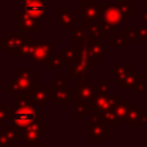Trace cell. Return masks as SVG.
<instances>
[{"instance_id":"obj_1","label":"cell","mask_w":147,"mask_h":147,"mask_svg":"<svg viewBox=\"0 0 147 147\" xmlns=\"http://www.w3.org/2000/svg\"><path fill=\"white\" fill-rule=\"evenodd\" d=\"M42 117L37 115L36 105L32 102L30 94H17L16 95V108L11 114L10 122L23 130L37 121H41Z\"/></svg>"},{"instance_id":"obj_2","label":"cell","mask_w":147,"mask_h":147,"mask_svg":"<svg viewBox=\"0 0 147 147\" xmlns=\"http://www.w3.org/2000/svg\"><path fill=\"white\" fill-rule=\"evenodd\" d=\"M37 82V77L26 68L16 69V77L10 79V83L6 85L9 93L13 95L17 94H30L33 84Z\"/></svg>"},{"instance_id":"obj_3","label":"cell","mask_w":147,"mask_h":147,"mask_svg":"<svg viewBox=\"0 0 147 147\" xmlns=\"http://www.w3.org/2000/svg\"><path fill=\"white\" fill-rule=\"evenodd\" d=\"M29 37H26L25 31H9L6 32L5 36L1 38V48L6 53H11V54H18L21 49L23 48L24 44L26 42Z\"/></svg>"},{"instance_id":"obj_4","label":"cell","mask_w":147,"mask_h":147,"mask_svg":"<svg viewBox=\"0 0 147 147\" xmlns=\"http://www.w3.org/2000/svg\"><path fill=\"white\" fill-rule=\"evenodd\" d=\"M68 78H64L61 74H59L53 83L52 91L53 98L52 103L54 106H67L70 101V94L68 88Z\"/></svg>"},{"instance_id":"obj_5","label":"cell","mask_w":147,"mask_h":147,"mask_svg":"<svg viewBox=\"0 0 147 147\" xmlns=\"http://www.w3.org/2000/svg\"><path fill=\"white\" fill-rule=\"evenodd\" d=\"M21 131V141H23L28 147H40V136L41 132L47 131V126L41 124V121H37L29 125L28 127L20 130Z\"/></svg>"},{"instance_id":"obj_6","label":"cell","mask_w":147,"mask_h":147,"mask_svg":"<svg viewBox=\"0 0 147 147\" xmlns=\"http://www.w3.org/2000/svg\"><path fill=\"white\" fill-rule=\"evenodd\" d=\"M78 15L84 21L90 22H100L102 17L101 5L96 0H84L79 1Z\"/></svg>"},{"instance_id":"obj_7","label":"cell","mask_w":147,"mask_h":147,"mask_svg":"<svg viewBox=\"0 0 147 147\" xmlns=\"http://www.w3.org/2000/svg\"><path fill=\"white\" fill-rule=\"evenodd\" d=\"M118 100H121L119 94L109 95L108 93H98L96 92L92 100L93 113H99L101 115H105L107 111L114 109V106L116 105V102Z\"/></svg>"},{"instance_id":"obj_8","label":"cell","mask_w":147,"mask_h":147,"mask_svg":"<svg viewBox=\"0 0 147 147\" xmlns=\"http://www.w3.org/2000/svg\"><path fill=\"white\" fill-rule=\"evenodd\" d=\"M21 8L31 16L42 20L48 13V5L45 0H20Z\"/></svg>"},{"instance_id":"obj_9","label":"cell","mask_w":147,"mask_h":147,"mask_svg":"<svg viewBox=\"0 0 147 147\" xmlns=\"http://www.w3.org/2000/svg\"><path fill=\"white\" fill-rule=\"evenodd\" d=\"M110 125L103 119V117L94 123H88V140L95 142L105 141L106 137L109 136Z\"/></svg>"},{"instance_id":"obj_10","label":"cell","mask_w":147,"mask_h":147,"mask_svg":"<svg viewBox=\"0 0 147 147\" xmlns=\"http://www.w3.org/2000/svg\"><path fill=\"white\" fill-rule=\"evenodd\" d=\"M15 17H16V25L18 28H21L22 30L29 31V32H36L37 29L40 28L42 24L41 20H38V18L31 16L23 9L17 10L15 14Z\"/></svg>"},{"instance_id":"obj_11","label":"cell","mask_w":147,"mask_h":147,"mask_svg":"<svg viewBox=\"0 0 147 147\" xmlns=\"http://www.w3.org/2000/svg\"><path fill=\"white\" fill-rule=\"evenodd\" d=\"M95 88L94 85H90L88 83L86 84H75L74 87L71 90H69V94H70V101L74 100H83L86 102H90L93 100L94 95H95Z\"/></svg>"},{"instance_id":"obj_12","label":"cell","mask_w":147,"mask_h":147,"mask_svg":"<svg viewBox=\"0 0 147 147\" xmlns=\"http://www.w3.org/2000/svg\"><path fill=\"white\" fill-rule=\"evenodd\" d=\"M53 53V46L52 44L47 40L46 37L41 39V41L36 42L33 54L31 56V60L34 63H46L49 56Z\"/></svg>"},{"instance_id":"obj_13","label":"cell","mask_w":147,"mask_h":147,"mask_svg":"<svg viewBox=\"0 0 147 147\" xmlns=\"http://www.w3.org/2000/svg\"><path fill=\"white\" fill-rule=\"evenodd\" d=\"M53 91L48 90L46 84H37L34 83L31 90V99L36 106H45L47 101H52Z\"/></svg>"},{"instance_id":"obj_14","label":"cell","mask_w":147,"mask_h":147,"mask_svg":"<svg viewBox=\"0 0 147 147\" xmlns=\"http://www.w3.org/2000/svg\"><path fill=\"white\" fill-rule=\"evenodd\" d=\"M17 141H21V131L13 123L3 126V130L0 132V145L14 147Z\"/></svg>"},{"instance_id":"obj_15","label":"cell","mask_w":147,"mask_h":147,"mask_svg":"<svg viewBox=\"0 0 147 147\" xmlns=\"http://www.w3.org/2000/svg\"><path fill=\"white\" fill-rule=\"evenodd\" d=\"M101 9H102L101 20L109 22L115 26L121 24L125 20L124 15L122 14V11L119 10V8L116 5L115 6H101Z\"/></svg>"},{"instance_id":"obj_16","label":"cell","mask_w":147,"mask_h":147,"mask_svg":"<svg viewBox=\"0 0 147 147\" xmlns=\"http://www.w3.org/2000/svg\"><path fill=\"white\" fill-rule=\"evenodd\" d=\"M90 65L82 61V60H78L77 62L75 63H70L69 64V68H68V77L69 78H82L84 77L85 75L88 74V70H90Z\"/></svg>"},{"instance_id":"obj_17","label":"cell","mask_w":147,"mask_h":147,"mask_svg":"<svg viewBox=\"0 0 147 147\" xmlns=\"http://www.w3.org/2000/svg\"><path fill=\"white\" fill-rule=\"evenodd\" d=\"M57 26H62V28H65V26H72L75 22H79L78 17L74 15L72 11L69 10L68 6H64L62 8V10H59L57 13Z\"/></svg>"},{"instance_id":"obj_18","label":"cell","mask_w":147,"mask_h":147,"mask_svg":"<svg viewBox=\"0 0 147 147\" xmlns=\"http://www.w3.org/2000/svg\"><path fill=\"white\" fill-rule=\"evenodd\" d=\"M87 47L91 51V53L93 54V56H95L96 59H103L105 55L107 53H109V49L105 46L103 42H101L99 40V38L88 37L87 38Z\"/></svg>"},{"instance_id":"obj_19","label":"cell","mask_w":147,"mask_h":147,"mask_svg":"<svg viewBox=\"0 0 147 147\" xmlns=\"http://www.w3.org/2000/svg\"><path fill=\"white\" fill-rule=\"evenodd\" d=\"M132 67L130 63H125V64H119V63H116L114 68H111L109 70L110 74H114L115 75V82L117 85H119L123 79L129 75V72L131 71Z\"/></svg>"},{"instance_id":"obj_20","label":"cell","mask_w":147,"mask_h":147,"mask_svg":"<svg viewBox=\"0 0 147 147\" xmlns=\"http://www.w3.org/2000/svg\"><path fill=\"white\" fill-rule=\"evenodd\" d=\"M141 106L140 105H131L125 117V125L126 126H137L140 115H141Z\"/></svg>"},{"instance_id":"obj_21","label":"cell","mask_w":147,"mask_h":147,"mask_svg":"<svg viewBox=\"0 0 147 147\" xmlns=\"http://www.w3.org/2000/svg\"><path fill=\"white\" fill-rule=\"evenodd\" d=\"M140 78H141V76L137 72V70L134 68H132L131 71L129 72V75L119 84V86H121L122 90H132V88H134L137 86V84L140 80Z\"/></svg>"},{"instance_id":"obj_22","label":"cell","mask_w":147,"mask_h":147,"mask_svg":"<svg viewBox=\"0 0 147 147\" xmlns=\"http://www.w3.org/2000/svg\"><path fill=\"white\" fill-rule=\"evenodd\" d=\"M79 25H82L88 37H93V38H100L101 33H100V28H99V23L98 22H90V21H79L78 22Z\"/></svg>"},{"instance_id":"obj_23","label":"cell","mask_w":147,"mask_h":147,"mask_svg":"<svg viewBox=\"0 0 147 147\" xmlns=\"http://www.w3.org/2000/svg\"><path fill=\"white\" fill-rule=\"evenodd\" d=\"M79 47H80V52H79V60H82V61L86 62V63L90 65V68H91V69H93V68H94V65L99 63L100 59H96L95 56H93V54L91 53V51H90V49H88V47H87V44H86V45H83V46H79Z\"/></svg>"},{"instance_id":"obj_24","label":"cell","mask_w":147,"mask_h":147,"mask_svg":"<svg viewBox=\"0 0 147 147\" xmlns=\"http://www.w3.org/2000/svg\"><path fill=\"white\" fill-rule=\"evenodd\" d=\"M131 106V101L130 100H118L116 102V105L114 106V113L115 115L119 118V121H125V117L127 115L129 108Z\"/></svg>"},{"instance_id":"obj_25","label":"cell","mask_w":147,"mask_h":147,"mask_svg":"<svg viewBox=\"0 0 147 147\" xmlns=\"http://www.w3.org/2000/svg\"><path fill=\"white\" fill-rule=\"evenodd\" d=\"M79 52H80L79 46H77V47H63L62 53H63L65 63L70 64V63L77 62L79 60Z\"/></svg>"},{"instance_id":"obj_26","label":"cell","mask_w":147,"mask_h":147,"mask_svg":"<svg viewBox=\"0 0 147 147\" xmlns=\"http://www.w3.org/2000/svg\"><path fill=\"white\" fill-rule=\"evenodd\" d=\"M64 63H65V60H64L63 53H52V55L46 62V67L48 69H59Z\"/></svg>"},{"instance_id":"obj_27","label":"cell","mask_w":147,"mask_h":147,"mask_svg":"<svg viewBox=\"0 0 147 147\" xmlns=\"http://www.w3.org/2000/svg\"><path fill=\"white\" fill-rule=\"evenodd\" d=\"M72 40L78 44L79 46L86 45L87 44V34L82 25L78 24V26H75L72 30Z\"/></svg>"},{"instance_id":"obj_28","label":"cell","mask_w":147,"mask_h":147,"mask_svg":"<svg viewBox=\"0 0 147 147\" xmlns=\"http://www.w3.org/2000/svg\"><path fill=\"white\" fill-rule=\"evenodd\" d=\"M115 5L119 8V10L122 11V14L124 15L125 18L130 17L131 16V13L136 10V6H133L131 3L130 0H126V1H119V0H116Z\"/></svg>"},{"instance_id":"obj_29","label":"cell","mask_w":147,"mask_h":147,"mask_svg":"<svg viewBox=\"0 0 147 147\" xmlns=\"http://www.w3.org/2000/svg\"><path fill=\"white\" fill-rule=\"evenodd\" d=\"M34 46H36V42H33L32 39L29 37L28 40H26V42L24 44L23 48L21 49V52H20L18 54H16L15 56H16L17 59H20V57H22V56H25V57H30V59H31V56H32V54H33V51H34Z\"/></svg>"},{"instance_id":"obj_30","label":"cell","mask_w":147,"mask_h":147,"mask_svg":"<svg viewBox=\"0 0 147 147\" xmlns=\"http://www.w3.org/2000/svg\"><path fill=\"white\" fill-rule=\"evenodd\" d=\"M109 41L113 42L117 48H125L126 42H127L125 31L124 32H115V36L109 38Z\"/></svg>"},{"instance_id":"obj_31","label":"cell","mask_w":147,"mask_h":147,"mask_svg":"<svg viewBox=\"0 0 147 147\" xmlns=\"http://www.w3.org/2000/svg\"><path fill=\"white\" fill-rule=\"evenodd\" d=\"M11 114H13V111H11V108L9 105H2L0 107V125H1V127L5 126L7 121L11 119Z\"/></svg>"},{"instance_id":"obj_32","label":"cell","mask_w":147,"mask_h":147,"mask_svg":"<svg viewBox=\"0 0 147 147\" xmlns=\"http://www.w3.org/2000/svg\"><path fill=\"white\" fill-rule=\"evenodd\" d=\"M99 28H100L101 37H109L111 32H115V25H113L109 22L102 21V20L99 22Z\"/></svg>"},{"instance_id":"obj_33","label":"cell","mask_w":147,"mask_h":147,"mask_svg":"<svg viewBox=\"0 0 147 147\" xmlns=\"http://www.w3.org/2000/svg\"><path fill=\"white\" fill-rule=\"evenodd\" d=\"M94 88L98 93H108L110 91V80L107 78H102L99 80L98 84L94 85Z\"/></svg>"},{"instance_id":"obj_34","label":"cell","mask_w":147,"mask_h":147,"mask_svg":"<svg viewBox=\"0 0 147 147\" xmlns=\"http://www.w3.org/2000/svg\"><path fill=\"white\" fill-rule=\"evenodd\" d=\"M102 117H103V119H105L110 126H118V125L121 124V121H119V118L115 115L114 110L107 111L105 115H102Z\"/></svg>"},{"instance_id":"obj_35","label":"cell","mask_w":147,"mask_h":147,"mask_svg":"<svg viewBox=\"0 0 147 147\" xmlns=\"http://www.w3.org/2000/svg\"><path fill=\"white\" fill-rule=\"evenodd\" d=\"M138 30H139V28H137V26H126V28H125V36H126L127 42L137 41V38H138Z\"/></svg>"},{"instance_id":"obj_36","label":"cell","mask_w":147,"mask_h":147,"mask_svg":"<svg viewBox=\"0 0 147 147\" xmlns=\"http://www.w3.org/2000/svg\"><path fill=\"white\" fill-rule=\"evenodd\" d=\"M134 90H136V94L137 95H145L146 94V79H144L141 77L140 80L138 82L137 86L134 87Z\"/></svg>"},{"instance_id":"obj_37","label":"cell","mask_w":147,"mask_h":147,"mask_svg":"<svg viewBox=\"0 0 147 147\" xmlns=\"http://www.w3.org/2000/svg\"><path fill=\"white\" fill-rule=\"evenodd\" d=\"M146 39H147V25L141 24V25L139 26V30H138V38H137V42L141 44V42H144Z\"/></svg>"},{"instance_id":"obj_38","label":"cell","mask_w":147,"mask_h":147,"mask_svg":"<svg viewBox=\"0 0 147 147\" xmlns=\"http://www.w3.org/2000/svg\"><path fill=\"white\" fill-rule=\"evenodd\" d=\"M138 125H147V114L145 110L141 111V115H140V118H139V122H138Z\"/></svg>"},{"instance_id":"obj_39","label":"cell","mask_w":147,"mask_h":147,"mask_svg":"<svg viewBox=\"0 0 147 147\" xmlns=\"http://www.w3.org/2000/svg\"><path fill=\"white\" fill-rule=\"evenodd\" d=\"M141 24L147 25V7H146V9L141 13Z\"/></svg>"},{"instance_id":"obj_40","label":"cell","mask_w":147,"mask_h":147,"mask_svg":"<svg viewBox=\"0 0 147 147\" xmlns=\"http://www.w3.org/2000/svg\"><path fill=\"white\" fill-rule=\"evenodd\" d=\"M140 45H141V47H142V48H147V39H146L144 42H141Z\"/></svg>"},{"instance_id":"obj_41","label":"cell","mask_w":147,"mask_h":147,"mask_svg":"<svg viewBox=\"0 0 147 147\" xmlns=\"http://www.w3.org/2000/svg\"><path fill=\"white\" fill-rule=\"evenodd\" d=\"M75 1H78L79 2V1H84V0H75Z\"/></svg>"},{"instance_id":"obj_42","label":"cell","mask_w":147,"mask_h":147,"mask_svg":"<svg viewBox=\"0 0 147 147\" xmlns=\"http://www.w3.org/2000/svg\"><path fill=\"white\" fill-rule=\"evenodd\" d=\"M17 1H20V0H17Z\"/></svg>"},{"instance_id":"obj_43","label":"cell","mask_w":147,"mask_h":147,"mask_svg":"<svg viewBox=\"0 0 147 147\" xmlns=\"http://www.w3.org/2000/svg\"><path fill=\"white\" fill-rule=\"evenodd\" d=\"M113 1H114V0H113Z\"/></svg>"}]
</instances>
